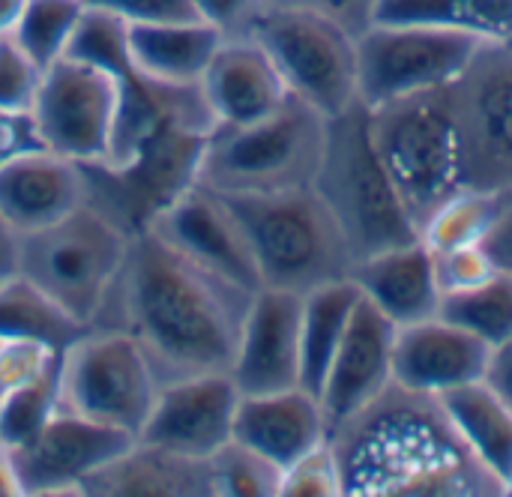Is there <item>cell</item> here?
Returning <instances> with one entry per match:
<instances>
[{"instance_id":"484cf974","label":"cell","mask_w":512,"mask_h":497,"mask_svg":"<svg viewBox=\"0 0 512 497\" xmlns=\"http://www.w3.org/2000/svg\"><path fill=\"white\" fill-rule=\"evenodd\" d=\"M441 405L474 459L507 489L512 474L510 408L483 381L441 396Z\"/></svg>"},{"instance_id":"f546056e","label":"cell","mask_w":512,"mask_h":497,"mask_svg":"<svg viewBox=\"0 0 512 497\" xmlns=\"http://www.w3.org/2000/svg\"><path fill=\"white\" fill-rule=\"evenodd\" d=\"M438 315L468 330L489 348L507 342L512 339V273L498 270L474 288L444 294Z\"/></svg>"},{"instance_id":"b9f144b4","label":"cell","mask_w":512,"mask_h":497,"mask_svg":"<svg viewBox=\"0 0 512 497\" xmlns=\"http://www.w3.org/2000/svg\"><path fill=\"white\" fill-rule=\"evenodd\" d=\"M33 147H42V141H39V135L33 129L30 114L0 111V165L6 159H12L15 153L33 150Z\"/></svg>"},{"instance_id":"ee69618b","label":"cell","mask_w":512,"mask_h":497,"mask_svg":"<svg viewBox=\"0 0 512 497\" xmlns=\"http://www.w3.org/2000/svg\"><path fill=\"white\" fill-rule=\"evenodd\" d=\"M483 384L512 411V339L492 348V357H489V369H486Z\"/></svg>"},{"instance_id":"277c9868","label":"cell","mask_w":512,"mask_h":497,"mask_svg":"<svg viewBox=\"0 0 512 497\" xmlns=\"http://www.w3.org/2000/svg\"><path fill=\"white\" fill-rule=\"evenodd\" d=\"M327 117L291 96L276 114L249 126H216L204 144L198 186L225 198L276 195L315 186Z\"/></svg>"},{"instance_id":"4fadbf2b","label":"cell","mask_w":512,"mask_h":497,"mask_svg":"<svg viewBox=\"0 0 512 497\" xmlns=\"http://www.w3.org/2000/svg\"><path fill=\"white\" fill-rule=\"evenodd\" d=\"M450 90L468 189L512 192V45L483 42Z\"/></svg>"},{"instance_id":"2e32d148","label":"cell","mask_w":512,"mask_h":497,"mask_svg":"<svg viewBox=\"0 0 512 497\" xmlns=\"http://www.w3.org/2000/svg\"><path fill=\"white\" fill-rule=\"evenodd\" d=\"M147 231L159 234L171 249L195 261L198 267L246 288L258 291L261 276L240 219L231 204L207 186L183 192Z\"/></svg>"},{"instance_id":"4dcf8cb0","label":"cell","mask_w":512,"mask_h":497,"mask_svg":"<svg viewBox=\"0 0 512 497\" xmlns=\"http://www.w3.org/2000/svg\"><path fill=\"white\" fill-rule=\"evenodd\" d=\"M87 15L84 0H27L21 21L9 33L27 57L48 69L69 54V45Z\"/></svg>"},{"instance_id":"bcb514c9","label":"cell","mask_w":512,"mask_h":497,"mask_svg":"<svg viewBox=\"0 0 512 497\" xmlns=\"http://www.w3.org/2000/svg\"><path fill=\"white\" fill-rule=\"evenodd\" d=\"M0 497H24L12 453L0 444Z\"/></svg>"},{"instance_id":"d4e9b609","label":"cell","mask_w":512,"mask_h":497,"mask_svg":"<svg viewBox=\"0 0 512 497\" xmlns=\"http://www.w3.org/2000/svg\"><path fill=\"white\" fill-rule=\"evenodd\" d=\"M222 33L201 21H162V24H126V45L135 66L177 87L201 84L216 48L222 45Z\"/></svg>"},{"instance_id":"d6986e66","label":"cell","mask_w":512,"mask_h":497,"mask_svg":"<svg viewBox=\"0 0 512 497\" xmlns=\"http://www.w3.org/2000/svg\"><path fill=\"white\" fill-rule=\"evenodd\" d=\"M492 348L441 315L399 327L393 348V384L420 396H447L486 378Z\"/></svg>"},{"instance_id":"cb8c5ba5","label":"cell","mask_w":512,"mask_h":497,"mask_svg":"<svg viewBox=\"0 0 512 497\" xmlns=\"http://www.w3.org/2000/svg\"><path fill=\"white\" fill-rule=\"evenodd\" d=\"M78 497H216L210 459L180 456L135 438L114 462L81 483Z\"/></svg>"},{"instance_id":"836d02e7","label":"cell","mask_w":512,"mask_h":497,"mask_svg":"<svg viewBox=\"0 0 512 497\" xmlns=\"http://www.w3.org/2000/svg\"><path fill=\"white\" fill-rule=\"evenodd\" d=\"M216 497H279L282 468L240 441H228L210 456Z\"/></svg>"},{"instance_id":"d590c367","label":"cell","mask_w":512,"mask_h":497,"mask_svg":"<svg viewBox=\"0 0 512 497\" xmlns=\"http://www.w3.org/2000/svg\"><path fill=\"white\" fill-rule=\"evenodd\" d=\"M42 75L45 69H39L12 36H0V111L30 114Z\"/></svg>"},{"instance_id":"30bf717a","label":"cell","mask_w":512,"mask_h":497,"mask_svg":"<svg viewBox=\"0 0 512 497\" xmlns=\"http://www.w3.org/2000/svg\"><path fill=\"white\" fill-rule=\"evenodd\" d=\"M210 135L162 126L120 162L84 168L87 201L114 219L129 237L147 231L183 192L198 183L201 153Z\"/></svg>"},{"instance_id":"8d00e7d4","label":"cell","mask_w":512,"mask_h":497,"mask_svg":"<svg viewBox=\"0 0 512 497\" xmlns=\"http://www.w3.org/2000/svg\"><path fill=\"white\" fill-rule=\"evenodd\" d=\"M60 363V351L36 339H0V393L33 384L51 375Z\"/></svg>"},{"instance_id":"7402d4cb","label":"cell","mask_w":512,"mask_h":497,"mask_svg":"<svg viewBox=\"0 0 512 497\" xmlns=\"http://www.w3.org/2000/svg\"><path fill=\"white\" fill-rule=\"evenodd\" d=\"M327 438L330 426L321 399L306 387H291L264 396H240L234 441L267 456L282 471Z\"/></svg>"},{"instance_id":"9a60e30c","label":"cell","mask_w":512,"mask_h":497,"mask_svg":"<svg viewBox=\"0 0 512 497\" xmlns=\"http://www.w3.org/2000/svg\"><path fill=\"white\" fill-rule=\"evenodd\" d=\"M303 294L258 288L243 318L231 381L240 396L303 387Z\"/></svg>"},{"instance_id":"60d3db41","label":"cell","mask_w":512,"mask_h":497,"mask_svg":"<svg viewBox=\"0 0 512 497\" xmlns=\"http://www.w3.org/2000/svg\"><path fill=\"white\" fill-rule=\"evenodd\" d=\"M273 3H285V6H300V9L318 12V15L342 24L354 36H363L375 24L378 6H381V0H273Z\"/></svg>"},{"instance_id":"ba28073f","label":"cell","mask_w":512,"mask_h":497,"mask_svg":"<svg viewBox=\"0 0 512 497\" xmlns=\"http://www.w3.org/2000/svg\"><path fill=\"white\" fill-rule=\"evenodd\" d=\"M162 390L141 345L123 330H84L60 351L57 396L93 423L138 438Z\"/></svg>"},{"instance_id":"4316f807","label":"cell","mask_w":512,"mask_h":497,"mask_svg":"<svg viewBox=\"0 0 512 497\" xmlns=\"http://www.w3.org/2000/svg\"><path fill=\"white\" fill-rule=\"evenodd\" d=\"M360 300H363V291L354 279L330 282L303 294L300 342H303V387L309 393L315 396L321 393L333 354L339 351L342 336Z\"/></svg>"},{"instance_id":"9c48e42d","label":"cell","mask_w":512,"mask_h":497,"mask_svg":"<svg viewBox=\"0 0 512 497\" xmlns=\"http://www.w3.org/2000/svg\"><path fill=\"white\" fill-rule=\"evenodd\" d=\"M246 36L270 54L291 96L324 117L360 102L357 36L342 24L300 6L270 3Z\"/></svg>"},{"instance_id":"f35d334b","label":"cell","mask_w":512,"mask_h":497,"mask_svg":"<svg viewBox=\"0 0 512 497\" xmlns=\"http://www.w3.org/2000/svg\"><path fill=\"white\" fill-rule=\"evenodd\" d=\"M87 9L108 12L123 24H162L198 18L192 0H84Z\"/></svg>"},{"instance_id":"1f68e13d","label":"cell","mask_w":512,"mask_h":497,"mask_svg":"<svg viewBox=\"0 0 512 497\" xmlns=\"http://www.w3.org/2000/svg\"><path fill=\"white\" fill-rule=\"evenodd\" d=\"M501 210V195L480 192V189H462L447 204H441L432 219L423 225L420 240L435 252H453L462 246L486 243L495 219Z\"/></svg>"},{"instance_id":"e575fe53","label":"cell","mask_w":512,"mask_h":497,"mask_svg":"<svg viewBox=\"0 0 512 497\" xmlns=\"http://www.w3.org/2000/svg\"><path fill=\"white\" fill-rule=\"evenodd\" d=\"M279 497H342V471L330 438L282 471Z\"/></svg>"},{"instance_id":"7c38bea8","label":"cell","mask_w":512,"mask_h":497,"mask_svg":"<svg viewBox=\"0 0 512 497\" xmlns=\"http://www.w3.org/2000/svg\"><path fill=\"white\" fill-rule=\"evenodd\" d=\"M117 117L120 87L114 75L72 54L45 69L30 111L42 147L78 165L111 159Z\"/></svg>"},{"instance_id":"8fae6325","label":"cell","mask_w":512,"mask_h":497,"mask_svg":"<svg viewBox=\"0 0 512 497\" xmlns=\"http://www.w3.org/2000/svg\"><path fill=\"white\" fill-rule=\"evenodd\" d=\"M483 39L438 24L375 21L357 36V87L366 108L453 87Z\"/></svg>"},{"instance_id":"6da1fadb","label":"cell","mask_w":512,"mask_h":497,"mask_svg":"<svg viewBox=\"0 0 512 497\" xmlns=\"http://www.w3.org/2000/svg\"><path fill=\"white\" fill-rule=\"evenodd\" d=\"M252 294L141 231L93 330L129 333L162 384L228 375Z\"/></svg>"},{"instance_id":"e0dca14e","label":"cell","mask_w":512,"mask_h":497,"mask_svg":"<svg viewBox=\"0 0 512 497\" xmlns=\"http://www.w3.org/2000/svg\"><path fill=\"white\" fill-rule=\"evenodd\" d=\"M237 405L240 390L231 375H195L162 384L138 441L180 456L210 459L234 438Z\"/></svg>"},{"instance_id":"7bdbcfd3","label":"cell","mask_w":512,"mask_h":497,"mask_svg":"<svg viewBox=\"0 0 512 497\" xmlns=\"http://www.w3.org/2000/svg\"><path fill=\"white\" fill-rule=\"evenodd\" d=\"M489 249V255L495 258L498 270H507L512 273V192L501 195V210H498V219L483 243Z\"/></svg>"},{"instance_id":"74e56055","label":"cell","mask_w":512,"mask_h":497,"mask_svg":"<svg viewBox=\"0 0 512 497\" xmlns=\"http://www.w3.org/2000/svg\"><path fill=\"white\" fill-rule=\"evenodd\" d=\"M435 267H438V282H441L444 294L474 288V285H480L498 273V264L483 243L462 246L453 252H441V255H435Z\"/></svg>"},{"instance_id":"52a82bcc","label":"cell","mask_w":512,"mask_h":497,"mask_svg":"<svg viewBox=\"0 0 512 497\" xmlns=\"http://www.w3.org/2000/svg\"><path fill=\"white\" fill-rule=\"evenodd\" d=\"M132 237L84 201L48 228L21 234V276L93 330L126 264Z\"/></svg>"},{"instance_id":"f6af8a7d","label":"cell","mask_w":512,"mask_h":497,"mask_svg":"<svg viewBox=\"0 0 512 497\" xmlns=\"http://www.w3.org/2000/svg\"><path fill=\"white\" fill-rule=\"evenodd\" d=\"M21 276V234L0 216V288Z\"/></svg>"},{"instance_id":"44dd1931","label":"cell","mask_w":512,"mask_h":497,"mask_svg":"<svg viewBox=\"0 0 512 497\" xmlns=\"http://www.w3.org/2000/svg\"><path fill=\"white\" fill-rule=\"evenodd\" d=\"M84 201V168L48 147L15 153L0 165V216L18 234L54 225Z\"/></svg>"},{"instance_id":"5b68a950","label":"cell","mask_w":512,"mask_h":497,"mask_svg":"<svg viewBox=\"0 0 512 497\" xmlns=\"http://www.w3.org/2000/svg\"><path fill=\"white\" fill-rule=\"evenodd\" d=\"M225 201L246 231L261 288L309 294L354 276L348 240L315 186Z\"/></svg>"},{"instance_id":"603a6c76","label":"cell","mask_w":512,"mask_h":497,"mask_svg":"<svg viewBox=\"0 0 512 497\" xmlns=\"http://www.w3.org/2000/svg\"><path fill=\"white\" fill-rule=\"evenodd\" d=\"M363 297L396 327L429 321L441 309V282L435 255L423 240L372 255L354 267L351 276Z\"/></svg>"},{"instance_id":"ac0fdd59","label":"cell","mask_w":512,"mask_h":497,"mask_svg":"<svg viewBox=\"0 0 512 497\" xmlns=\"http://www.w3.org/2000/svg\"><path fill=\"white\" fill-rule=\"evenodd\" d=\"M396 330L399 327L387 321L366 297L357 303L318 393L330 432L369 408L393 384Z\"/></svg>"},{"instance_id":"d6a6232c","label":"cell","mask_w":512,"mask_h":497,"mask_svg":"<svg viewBox=\"0 0 512 497\" xmlns=\"http://www.w3.org/2000/svg\"><path fill=\"white\" fill-rule=\"evenodd\" d=\"M60 408L57 369L33 384L0 393V444L9 453L24 450Z\"/></svg>"},{"instance_id":"8992f818","label":"cell","mask_w":512,"mask_h":497,"mask_svg":"<svg viewBox=\"0 0 512 497\" xmlns=\"http://www.w3.org/2000/svg\"><path fill=\"white\" fill-rule=\"evenodd\" d=\"M369 132L417 231L441 204L468 189L450 87L369 108Z\"/></svg>"},{"instance_id":"3957f363","label":"cell","mask_w":512,"mask_h":497,"mask_svg":"<svg viewBox=\"0 0 512 497\" xmlns=\"http://www.w3.org/2000/svg\"><path fill=\"white\" fill-rule=\"evenodd\" d=\"M315 192L336 216L357 264L420 240V231L375 150L369 108L363 102L327 117Z\"/></svg>"},{"instance_id":"f1b7e54d","label":"cell","mask_w":512,"mask_h":497,"mask_svg":"<svg viewBox=\"0 0 512 497\" xmlns=\"http://www.w3.org/2000/svg\"><path fill=\"white\" fill-rule=\"evenodd\" d=\"M81 333L84 327L24 276H15L0 288V339H36L63 351Z\"/></svg>"},{"instance_id":"83f0119b","label":"cell","mask_w":512,"mask_h":497,"mask_svg":"<svg viewBox=\"0 0 512 497\" xmlns=\"http://www.w3.org/2000/svg\"><path fill=\"white\" fill-rule=\"evenodd\" d=\"M375 21L438 24L512 45V0H381Z\"/></svg>"},{"instance_id":"5bb4252c","label":"cell","mask_w":512,"mask_h":497,"mask_svg":"<svg viewBox=\"0 0 512 497\" xmlns=\"http://www.w3.org/2000/svg\"><path fill=\"white\" fill-rule=\"evenodd\" d=\"M135 444V435L57 408L48 426L12 453L24 497L78 495L81 483Z\"/></svg>"},{"instance_id":"7a4b0ae2","label":"cell","mask_w":512,"mask_h":497,"mask_svg":"<svg viewBox=\"0 0 512 497\" xmlns=\"http://www.w3.org/2000/svg\"><path fill=\"white\" fill-rule=\"evenodd\" d=\"M342 497H492L507 489L474 459L441 399L390 384L330 432Z\"/></svg>"},{"instance_id":"ffe728a7","label":"cell","mask_w":512,"mask_h":497,"mask_svg":"<svg viewBox=\"0 0 512 497\" xmlns=\"http://www.w3.org/2000/svg\"><path fill=\"white\" fill-rule=\"evenodd\" d=\"M201 93L216 126L258 123L291 99L282 72L252 36L222 39L201 78Z\"/></svg>"},{"instance_id":"ab89813d","label":"cell","mask_w":512,"mask_h":497,"mask_svg":"<svg viewBox=\"0 0 512 497\" xmlns=\"http://www.w3.org/2000/svg\"><path fill=\"white\" fill-rule=\"evenodd\" d=\"M201 21L213 24L222 36H246L258 15L273 0H192Z\"/></svg>"},{"instance_id":"7dc6e473","label":"cell","mask_w":512,"mask_h":497,"mask_svg":"<svg viewBox=\"0 0 512 497\" xmlns=\"http://www.w3.org/2000/svg\"><path fill=\"white\" fill-rule=\"evenodd\" d=\"M27 0H0V36H9L24 15Z\"/></svg>"},{"instance_id":"c3c4849f","label":"cell","mask_w":512,"mask_h":497,"mask_svg":"<svg viewBox=\"0 0 512 497\" xmlns=\"http://www.w3.org/2000/svg\"><path fill=\"white\" fill-rule=\"evenodd\" d=\"M507 495L512 497V474H510V480H507Z\"/></svg>"}]
</instances>
